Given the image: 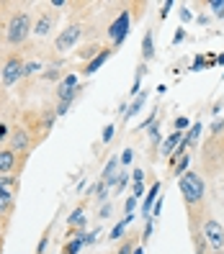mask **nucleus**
<instances>
[{
  "instance_id": "21",
  "label": "nucleus",
  "mask_w": 224,
  "mask_h": 254,
  "mask_svg": "<svg viewBox=\"0 0 224 254\" xmlns=\"http://www.w3.org/2000/svg\"><path fill=\"white\" fill-rule=\"evenodd\" d=\"M188 162H191V157H188V154H183V157H181V162H178V167H175V175H178V177H181V175H186V172H188V169H186V167H188Z\"/></svg>"
},
{
  "instance_id": "41",
  "label": "nucleus",
  "mask_w": 224,
  "mask_h": 254,
  "mask_svg": "<svg viewBox=\"0 0 224 254\" xmlns=\"http://www.w3.org/2000/svg\"><path fill=\"white\" fill-rule=\"evenodd\" d=\"M214 64H217V56L209 54V56H206V67H214Z\"/></svg>"
},
{
  "instance_id": "11",
  "label": "nucleus",
  "mask_w": 224,
  "mask_h": 254,
  "mask_svg": "<svg viewBox=\"0 0 224 254\" xmlns=\"http://www.w3.org/2000/svg\"><path fill=\"white\" fill-rule=\"evenodd\" d=\"M13 167H16V152L13 149H3V152H0V175L10 172Z\"/></svg>"
},
{
  "instance_id": "3",
  "label": "nucleus",
  "mask_w": 224,
  "mask_h": 254,
  "mask_svg": "<svg viewBox=\"0 0 224 254\" xmlns=\"http://www.w3.org/2000/svg\"><path fill=\"white\" fill-rule=\"evenodd\" d=\"M129 26H131L129 10H121V16L108 26V39L114 41V46H121V44H124V39L129 36Z\"/></svg>"
},
{
  "instance_id": "25",
  "label": "nucleus",
  "mask_w": 224,
  "mask_h": 254,
  "mask_svg": "<svg viewBox=\"0 0 224 254\" xmlns=\"http://www.w3.org/2000/svg\"><path fill=\"white\" fill-rule=\"evenodd\" d=\"M114 131H116V126H114V123H108L106 129H103V136H100V141H103V144H108L111 139H114Z\"/></svg>"
},
{
  "instance_id": "37",
  "label": "nucleus",
  "mask_w": 224,
  "mask_h": 254,
  "mask_svg": "<svg viewBox=\"0 0 224 254\" xmlns=\"http://www.w3.org/2000/svg\"><path fill=\"white\" fill-rule=\"evenodd\" d=\"M134 205H137V198H129V200H127V205H124V208H127V213H134Z\"/></svg>"
},
{
  "instance_id": "4",
  "label": "nucleus",
  "mask_w": 224,
  "mask_h": 254,
  "mask_svg": "<svg viewBox=\"0 0 224 254\" xmlns=\"http://www.w3.org/2000/svg\"><path fill=\"white\" fill-rule=\"evenodd\" d=\"M201 236H204V241H206V244L214 249V252H222V249H224V228H222L219 221H214V218L204 224Z\"/></svg>"
},
{
  "instance_id": "43",
  "label": "nucleus",
  "mask_w": 224,
  "mask_h": 254,
  "mask_svg": "<svg viewBox=\"0 0 224 254\" xmlns=\"http://www.w3.org/2000/svg\"><path fill=\"white\" fill-rule=\"evenodd\" d=\"M217 64H222V67H224V54H219V56H217Z\"/></svg>"
},
{
  "instance_id": "7",
  "label": "nucleus",
  "mask_w": 224,
  "mask_h": 254,
  "mask_svg": "<svg viewBox=\"0 0 224 254\" xmlns=\"http://www.w3.org/2000/svg\"><path fill=\"white\" fill-rule=\"evenodd\" d=\"M77 75H67L62 83L57 85V98H60V103H67V106H72V100H75V95H77Z\"/></svg>"
},
{
  "instance_id": "14",
  "label": "nucleus",
  "mask_w": 224,
  "mask_h": 254,
  "mask_svg": "<svg viewBox=\"0 0 224 254\" xmlns=\"http://www.w3.org/2000/svg\"><path fill=\"white\" fill-rule=\"evenodd\" d=\"M10 146L18 149V152H24V149H29V134L24 129L13 131V136H10Z\"/></svg>"
},
{
  "instance_id": "8",
  "label": "nucleus",
  "mask_w": 224,
  "mask_h": 254,
  "mask_svg": "<svg viewBox=\"0 0 224 254\" xmlns=\"http://www.w3.org/2000/svg\"><path fill=\"white\" fill-rule=\"evenodd\" d=\"M160 188H162V185H160V182H155L152 188L147 190V195H144V203H142V216H144V218H152V208H155V203H158Z\"/></svg>"
},
{
  "instance_id": "40",
  "label": "nucleus",
  "mask_w": 224,
  "mask_h": 254,
  "mask_svg": "<svg viewBox=\"0 0 224 254\" xmlns=\"http://www.w3.org/2000/svg\"><path fill=\"white\" fill-rule=\"evenodd\" d=\"M183 36H186V33H183V28H181V31L175 33V39H173V44H181V41H183Z\"/></svg>"
},
{
  "instance_id": "5",
  "label": "nucleus",
  "mask_w": 224,
  "mask_h": 254,
  "mask_svg": "<svg viewBox=\"0 0 224 254\" xmlns=\"http://www.w3.org/2000/svg\"><path fill=\"white\" fill-rule=\"evenodd\" d=\"M24 59L21 56H10V59L5 62V67H3V75H0V80H3V85L5 87H10V85H16L21 77H24Z\"/></svg>"
},
{
  "instance_id": "32",
  "label": "nucleus",
  "mask_w": 224,
  "mask_h": 254,
  "mask_svg": "<svg viewBox=\"0 0 224 254\" xmlns=\"http://www.w3.org/2000/svg\"><path fill=\"white\" fill-rule=\"evenodd\" d=\"M131 157H134V152H131V149H124V154H121V165H129V162H131Z\"/></svg>"
},
{
  "instance_id": "35",
  "label": "nucleus",
  "mask_w": 224,
  "mask_h": 254,
  "mask_svg": "<svg viewBox=\"0 0 224 254\" xmlns=\"http://www.w3.org/2000/svg\"><path fill=\"white\" fill-rule=\"evenodd\" d=\"M152 236V221H147V226H144V234H142V241H147Z\"/></svg>"
},
{
  "instance_id": "9",
  "label": "nucleus",
  "mask_w": 224,
  "mask_h": 254,
  "mask_svg": "<svg viewBox=\"0 0 224 254\" xmlns=\"http://www.w3.org/2000/svg\"><path fill=\"white\" fill-rule=\"evenodd\" d=\"M111 54H114V49H103V52H100V54L96 56V59H91V62H88V64L83 67V75H96L98 69L111 59Z\"/></svg>"
},
{
  "instance_id": "30",
  "label": "nucleus",
  "mask_w": 224,
  "mask_h": 254,
  "mask_svg": "<svg viewBox=\"0 0 224 254\" xmlns=\"http://www.w3.org/2000/svg\"><path fill=\"white\" fill-rule=\"evenodd\" d=\"M131 180H134V182H144V169H142V167H137V169L131 172Z\"/></svg>"
},
{
  "instance_id": "6",
  "label": "nucleus",
  "mask_w": 224,
  "mask_h": 254,
  "mask_svg": "<svg viewBox=\"0 0 224 254\" xmlns=\"http://www.w3.org/2000/svg\"><path fill=\"white\" fill-rule=\"evenodd\" d=\"M83 36V26H77V23H72V26H67L57 41H54V46H57V52H67V49H72V46L77 44V39Z\"/></svg>"
},
{
  "instance_id": "1",
  "label": "nucleus",
  "mask_w": 224,
  "mask_h": 254,
  "mask_svg": "<svg viewBox=\"0 0 224 254\" xmlns=\"http://www.w3.org/2000/svg\"><path fill=\"white\" fill-rule=\"evenodd\" d=\"M178 188H181V195L188 205V211H193L198 203H204L206 198V182L198 172H186V175L178 177Z\"/></svg>"
},
{
  "instance_id": "38",
  "label": "nucleus",
  "mask_w": 224,
  "mask_h": 254,
  "mask_svg": "<svg viewBox=\"0 0 224 254\" xmlns=\"http://www.w3.org/2000/svg\"><path fill=\"white\" fill-rule=\"evenodd\" d=\"M222 129H224V121H217L214 126H211V134H219Z\"/></svg>"
},
{
  "instance_id": "23",
  "label": "nucleus",
  "mask_w": 224,
  "mask_h": 254,
  "mask_svg": "<svg viewBox=\"0 0 224 254\" xmlns=\"http://www.w3.org/2000/svg\"><path fill=\"white\" fill-rule=\"evenodd\" d=\"M147 195V190H144V182H134V188H131V198H144Z\"/></svg>"
},
{
  "instance_id": "12",
  "label": "nucleus",
  "mask_w": 224,
  "mask_h": 254,
  "mask_svg": "<svg viewBox=\"0 0 224 254\" xmlns=\"http://www.w3.org/2000/svg\"><path fill=\"white\" fill-rule=\"evenodd\" d=\"M152 56H155V33L147 31V33H144V41H142V59L150 62Z\"/></svg>"
},
{
  "instance_id": "24",
  "label": "nucleus",
  "mask_w": 224,
  "mask_h": 254,
  "mask_svg": "<svg viewBox=\"0 0 224 254\" xmlns=\"http://www.w3.org/2000/svg\"><path fill=\"white\" fill-rule=\"evenodd\" d=\"M36 72H41V64H39V62H29V64L24 67V77H29V75H36Z\"/></svg>"
},
{
  "instance_id": "31",
  "label": "nucleus",
  "mask_w": 224,
  "mask_h": 254,
  "mask_svg": "<svg viewBox=\"0 0 224 254\" xmlns=\"http://www.w3.org/2000/svg\"><path fill=\"white\" fill-rule=\"evenodd\" d=\"M134 252V247H131V241H124V244H121V249L116 252V254H131Z\"/></svg>"
},
{
  "instance_id": "18",
  "label": "nucleus",
  "mask_w": 224,
  "mask_h": 254,
  "mask_svg": "<svg viewBox=\"0 0 224 254\" xmlns=\"http://www.w3.org/2000/svg\"><path fill=\"white\" fill-rule=\"evenodd\" d=\"M67 224H70V226H85V216H83V208H77V211L70 216V218H67Z\"/></svg>"
},
{
  "instance_id": "29",
  "label": "nucleus",
  "mask_w": 224,
  "mask_h": 254,
  "mask_svg": "<svg viewBox=\"0 0 224 254\" xmlns=\"http://www.w3.org/2000/svg\"><path fill=\"white\" fill-rule=\"evenodd\" d=\"M13 185H16V180H13V177H0V188H3V190H10Z\"/></svg>"
},
{
  "instance_id": "2",
  "label": "nucleus",
  "mask_w": 224,
  "mask_h": 254,
  "mask_svg": "<svg viewBox=\"0 0 224 254\" xmlns=\"http://www.w3.org/2000/svg\"><path fill=\"white\" fill-rule=\"evenodd\" d=\"M31 16L26 13V10H21V13H16L13 18L8 21V28H5V39L8 44H24L29 39V33H31Z\"/></svg>"
},
{
  "instance_id": "22",
  "label": "nucleus",
  "mask_w": 224,
  "mask_h": 254,
  "mask_svg": "<svg viewBox=\"0 0 224 254\" xmlns=\"http://www.w3.org/2000/svg\"><path fill=\"white\" fill-rule=\"evenodd\" d=\"M129 180H131V175H127V172H124V169H121V172H119V175H116V190H124Z\"/></svg>"
},
{
  "instance_id": "26",
  "label": "nucleus",
  "mask_w": 224,
  "mask_h": 254,
  "mask_svg": "<svg viewBox=\"0 0 224 254\" xmlns=\"http://www.w3.org/2000/svg\"><path fill=\"white\" fill-rule=\"evenodd\" d=\"M150 139H152V144L160 141V121H155V123L150 126Z\"/></svg>"
},
{
  "instance_id": "44",
  "label": "nucleus",
  "mask_w": 224,
  "mask_h": 254,
  "mask_svg": "<svg viewBox=\"0 0 224 254\" xmlns=\"http://www.w3.org/2000/svg\"><path fill=\"white\" fill-rule=\"evenodd\" d=\"M131 254H144V247H137V249H134Z\"/></svg>"
},
{
  "instance_id": "36",
  "label": "nucleus",
  "mask_w": 224,
  "mask_h": 254,
  "mask_svg": "<svg viewBox=\"0 0 224 254\" xmlns=\"http://www.w3.org/2000/svg\"><path fill=\"white\" fill-rule=\"evenodd\" d=\"M181 21H183V23H188V21H193V16H191V10H186V8H183V10H181Z\"/></svg>"
},
{
  "instance_id": "15",
  "label": "nucleus",
  "mask_w": 224,
  "mask_h": 254,
  "mask_svg": "<svg viewBox=\"0 0 224 254\" xmlns=\"http://www.w3.org/2000/svg\"><path fill=\"white\" fill-rule=\"evenodd\" d=\"M85 247V236L80 234V236H77V239H72L70 241V244H64V249H62V254H77V252H80Z\"/></svg>"
},
{
  "instance_id": "13",
  "label": "nucleus",
  "mask_w": 224,
  "mask_h": 254,
  "mask_svg": "<svg viewBox=\"0 0 224 254\" xmlns=\"http://www.w3.org/2000/svg\"><path fill=\"white\" fill-rule=\"evenodd\" d=\"M181 141H183V134H181V131H173V134L162 141V154H173V149L181 146Z\"/></svg>"
},
{
  "instance_id": "39",
  "label": "nucleus",
  "mask_w": 224,
  "mask_h": 254,
  "mask_svg": "<svg viewBox=\"0 0 224 254\" xmlns=\"http://www.w3.org/2000/svg\"><path fill=\"white\" fill-rule=\"evenodd\" d=\"M5 136H8V126H5V123H0V141H3Z\"/></svg>"
},
{
  "instance_id": "19",
  "label": "nucleus",
  "mask_w": 224,
  "mask_h": 254,
  "mask_svg": "<svg viewBox=\"0 0 224 254\" xmlns=\"http://www.w3.org/2000/svg\"><path fill=\"white\" fill-rule=\"evenodd\" d=\"M211 10H214V16L217 18H224V0H209V3H206Z\"/></svg>"
},
{
  "instance_id": "34",
  "label": "nucleus",
  "mask_w": 224,
  "mask_h": 254,
  "mask_svg": "<svg viewBox=\"0 0 224 254\" xmlns=\"http://www.w3.org/2000/svg\"><path fill=\"white\" fill-rule=\"evenodd\" d=\"M170 8H173V0H167V3L162 5V10H160V18H162V21L167 18V10H170Z\"/></svg>"
},
{
  "instance_id": "42",
  "label": "nucleus",
  "mask_w": 224,
  "mask_h": 254,
  "mask_svg": "<svg viewBox=\"0 0 224 254\" xmlns=\"http://www.w3.org/2000/svg\"><path fill=\"white\" fill-rule=\"evenodd\" d=\"M49 5H52V8H64V0H52Z\"/></svg>"
},
{
  "instance_id": "17",
  "label": "nucleus",
  "mask_w": 224,
  "mask_h": 254,
  "mask_svg": "<svg viewBox=\"0 0 224 254\" xmlns=\"http://www.w3.org/2000/svg\"><path fill=\"white\" fill-rule=\"evenodd\" d=\"M10 203H13V193L0 188V213H3V211H8V208H10Z\"/></svg>"
},
{
  "instance_id": "10",
  "label": "nucleus",
  "mask_w": 224,
  "mask_h": 254,
  "mask_svg": "<svg viewBox=\"0 0 224 254\" xmlns=\"http://www.w3.org/2000/svg\"><path fill=\"white\" fill-rule=\"evenodd\" d=\"M52 26H54V16L52 13H41L39 21L33 23V31L31 33H36V36H47V33L52 31Z\"/></svg>"
},
{
  "instance_id": "27",
  "label": "nucleus",
  "mask_w": 224,
  "mask_h": 254,
  "mask_svg": "<svg viewBox=\"0 0 224 254\" xmlns=\"http://www.w3.org/2000/svg\"><path fill=\"white\" fill-rule=\"evenodd\" d=\"M124 228H127V224L119 221V224L114 226V231H111V239H121V236H124Z\"/></svg>"
},
{
  "instance_id": "16",
  "label": "nucleus",
  "mask_w": 224,
  "mask_h": 254,
  "mask_svg": "<svg viewBox=\"0 0 224 254\" xmlns=\"http://www.w3.org/2000/svg\"><path fill=\"white\" fill-rule=\"evenodd\" d=\"M144 100H147V95H144V92H142V95H137V98H134V103H131V106L127 108V118H134V115H137V113L142 111Z\"/></svg>"
},
{
  "instance_id": "33",
  "label": "nucleus",
  "mask_w": 224,
  "mask_h": 254,
  "mask_svg": "<svg viewBox=\"0 0 224 254\" xmlns=\"http://www.w3.org/2000/svg\"><path fill=\"white\" fill-rule=\"evenodd\" d=\"M201 67H206V59H204V56H201V54H198V56H196V62H193V67H191V69H193V72H196V69H201Z\"/></svg>"
},
{
  "instance_id": "20",
  "label": "nucleus",
  "mask_w": 224,
  "mask_h": 254,
  "mask_svg": "<svg viewBox=\"0 0 224 254\" xmlns=\"http://www.w3.org/2000/svg\"><path fill=\"white\" fill-rule=\"evenodd\" d=\"M188 129H191V121H188L186 118V115H178V118H175V131H188Z\"/></svg>"
},
{
  "instance_id": "28",
  "label": "nucleus",
  "mask_w": 224,
  "mask_h": 254,
  "mask_svg": "<svg viewBox=\"0 0 224 254\" xmlns=\"http://www.w3.org/2000/svg\"><path fill=\"white\" fill-rule=\"evenodd\" d=\"M106 190H108V185H106L103 180H100V182L96 185V193H98V200H106V198H108V195H106Z\"/></svg>"
}]
</instances>
